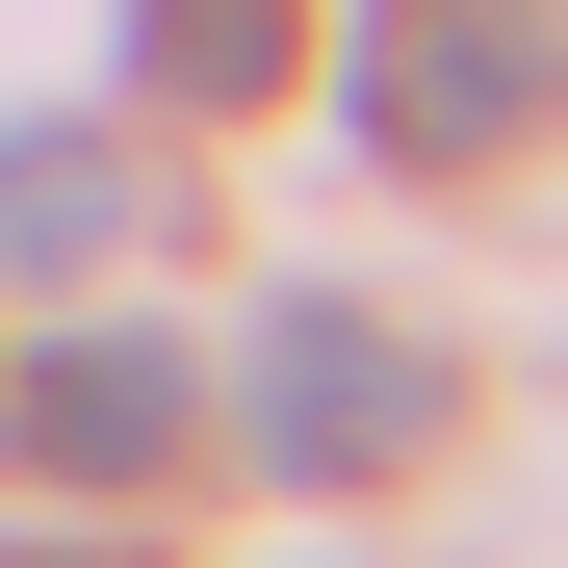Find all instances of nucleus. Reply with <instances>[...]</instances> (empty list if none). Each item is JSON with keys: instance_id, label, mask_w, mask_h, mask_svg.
Wrapping results in <instances>:
<instances>
[{"instance_id": "nucleus-1", "label": "nucleus", "mask_w": 568, "mask_h": 568, "mask_svg": "<svg viewBox=\"0 0 568 568\" xmlns=\"http://www.w3.org/2000/svg\"><path fill=\"white\" fill-rule=\"evenodd\" d=\"M233 414H258V465H284V491H388V465H439V336L336 311V284H284V311H258V362H233Z\"/></svg>"}, {"instance_id": "nucleus-2", "label": "nucleus", "mask_w": 568, "mask_h": 568, "mask_svg": "<svg viewBox=\"0 0 568 568\" xmlns=\"http://www.w3.org/2000/svg\"><path fill=\"white\" fill-rule=\"evenodd\" d=\"M336 104H362V155H517L568 104V0H388Z\"/></svg>"}, {"instance_id": "nucleus-3", "label": "nucleus", "mask_w": 568, "mask_h": 568, "mask_svg": "<svg viewBox=\"0 0 568 568\" xmlns=\"http://www.w3.org/2000/svg\"><path fill=\"white\" fill-rule=\"evenodd\" d=\"M0 439H27L52 491H155V465H181V362H155L130 311H78L27 388H0Z\"/></svg>"}, {"instance_id": "nucleus-4", "label": "nucleus", "mask_w": 568, "mask_h": 568, "mask_svg": "<svg viewBox=\"0 0 568 568\" xmlns=\"http://www.w3.org/2000/svg\"><path fill=\"white\" fill-rule=\"evenodd\" d=\"M130 78H155L181 130H233V104L311 78V0H130Z\"/></svg>"}, {"instance_id": "nucleus-5", "label": "nucleus", "mask_w": 568, "mask_h": 568, "mask_svg": "<svg viewBox=\"0 0 568 568\" xmlns=\"http://www.w3.org/2000/svg\"><path fill=\"white\" fill-rule=\"evenodd\" d=\"M130 207H155V181H130L104 130H0V258H27V284H78V258H130Z\"/></svg>"}]
</instances>
